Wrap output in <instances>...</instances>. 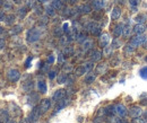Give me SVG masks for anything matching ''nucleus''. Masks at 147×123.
<instances>
[{"mask_svg":"<svg viewBox=\"0 0 147 123\" xmlns=\"http://www.w3.org/2000/svg\"><path fill=\"white\" fill-rule=\"evenodd\" d=\"M86 31L90 32L92 35H100V33H101V26L97 23L92 22V23H88L86 25Z\"/></svg>","mask_w":147,"mask_h":123,"instance_id":"obj_1","label":"nucleus"},{"mask_svg":"<svg viewBox=\"0 0 147 123\" xmlns=\"http://www.w3.org/2000/svg\"><path fill=\"white\" fill-rule=\"evenodd\" d=\"M40 36H41V33L37 31L36 28L30 30L27 32V42L28 43H34V42H36L37 40L40 38Z\"/></svg>","mask_w":147,"mask_h":123,"instance_id":"obj_2","label":"nucleus"},{"mask_svg":"<svg viewBox=\"0 0 147 123\" xmlns=\"http://www.w3.org/2000/svg\"><path fill=\"white\" fill-rule=\"evenodd\" d=\"M145 41H146V36L144 35V34H140V35L135 36V37L131 40L130 44H131L134 48H137V46H139V45L144 44V43H145Z\"/></svg>","mask_w":147,"mask_h":123,"instance_id":"obj_3","label":"nucleus"},{"mask_svg":"<svg viewBox=\"0 0 147 123\" xmlns=\"http://www.w3.org/2000/svg\"><path fill=\"white\" fill-rule=\"evenodd\" d=\"M7 77H8L9 81L16 83L20 78V73H19V71L17 69H10V70L8 71V73H7Z\"/></svg>","mask_w":147,"mask_h":123,"instance_id":"obj_4","label":"nucleus"},{"mask_svg":"<svg viewBox=\"0 0 147 123\" xmlns=\"http://www.w3.org/2000/svg\"><path fill=\"white\" fill-rule=\"evenodd\" d=\"M142 107L140 106H131L130 107V110H129V115L132 118V119H135V118H139L140 115H142Z\"/></svg>","mask_w":147,"mask_h":123,"instance_id":"obj_5","label":"nucleus"},{"mask_svg":"<svg viewBox=\"0 0 147 123\" xmlns=\"http://www.w3.org/2000/svg\"><path fill=\"white\" fill-rule=\"evenodd\" d=\"M109 42H110V36H109L108 33H103V34L100 35V37H98V44H100V46L105 48V46H108Z\"/></svg>","mask_w":147,"mask_h":123,"instance_id":"obj_6","label":"nucleus"},{"mask_svg":"<svg viewBox=\"0 0 147 123\" xmlns=\"http://www.w3.org/2000/svg\"><path fill=\"white\" fill-rule=\"evenodd\" d=\"M50 106H51V101H50V99H48V98H45V99H42V101H41V103H40L38 107H40V110H41L42 114H44L45 112H48V111H49Z\"/></svg>","mask_w":147,"mask_h":123,"instance_id":"obj_7","label":"nucleus"},{"mask_svg":"<svg viewBox=\"0 0 147 123\" xmlns=\"http://www.w3.org/2000/svg\"><path fill=\"white\" fill-rule=\"evenodd\" d=\"M115 113L120 116V118H125L128 114V111L126 108V106L122 104H117L115 105Z\"/></svg>","mask_w":147,"mask_h":123,"instance_id":"obj_8","label":"nucleus"},{"mask_svg":"<svg viewBox=\"0 0 147 123\" xmlns=\"http://www.w3.org/2000/svg\"><path fill=\"white\" fill-rule=\"evenodd\" d=\"M41 115H42V112H41L40 107H38V106H35V107L33 108V111L31 112V120H32V122H36L37 120L40 119Z\"/></svg>","mask_w":147,"mask_h":123,"instance_id":"obj_9","label":"nucleus"},{"mask_svg":"<svg viewBox=\"0 0 147 123\" xmlns=\"http://www.w3.org/2000/svg\"><path fill=\"white\" fill-rule=\"evenodd\" d=\"M90 58H91V60L93 62H97V61H100L102 59V52H100L97 50H92L90 52Z\"/></svg>","mask_w":147,"mask_h":123,"instance_id":"obj_10","label":"nucleus"},{"mask_svg":"<svg viewBox=\"0 0 147 123\" xmlns=\"http://www.w3.org/2000/svg\"><path fill=\"white\" fill-rule=\"evenodd\" d=\"M65 96H66V91H65L63 89H59V90L55 91V95H53V101L58 103V102H60L61 99H63Z\"/></svg>","mask_w":147,"mask_h":123,"instance_id":"obj_11","label":"nucleus"},{"mask_svg":"<svg viewBox=\"0 0 147 123\" xmlns=\"http://www.w3.org/2000/svg\"><path fill=\"white\" fill-rule=\"evenodd\" d=\"M123 24H117L114 27H113V36L114 37H119V36L122 34V31H123Z\"/></svg>","mask_w":147,"mask_h":123,"instance_id":"obj_12","label":"nucleus"},{"mask_svg":"<svg viewBox=\"0 0 147 123\" xmlns=\"http://www.w3.org/2000/svg\"><path fill=\"white\" fill-rule=\"evenodd\" d=\"M145 30H146V27L144 26V24H137V25L134 26V30H132V31H134L135 34L140 35V34H144Z\"/></svg>","mask_w":147,"mask_h":123,"instance_id":"obj_13","label":"nucleus"},{"mask_svg":"<svg viewBox=\"0 0 147 123\" xmlns=\"http://www.w3.org/2000/svg\"><path fill=\"white\" fill-rule=\"evenodd\" d=\"M77 10H78V13H80V14H90V13L92 11V8H91L90 5H82V6L78 7Z\"/></svg>","mask_w":147,"mask_h":123,"instance_id":"obj_14","label":"nucleus"},{"mask_svg":"<svg viewBox=\"0 0 147 123\" xmlns=\"http://www.w3.org/2000/svg\"><path fill=\"white\" fill-rule=\"evenodd\" d=\"M120 16H121V9L119 7H114L112 9V13H111V18L113 20H117L120 18Z\"/></svg>","mask_w":147,"mask_h":123,"instance_id":"obj_15","label":"nucleus"},{"mask_svg":"<svg viewBox=\"0 0 147 123\" xmlns=\"http://www.w3.org/2000/svg\"><path fill=\"white\" fill-rule=\"evenodd\" d=\"M104 1L103 0H93L92 2V6L93 8L95 9V10H100V9H102L103 7H104Z\"/></svg>","mask_w":147,"mask_h":123,"instance_id":"obj_16","label":"nucleus"},{"mask_svg":"<svg viewBox=\"0 0 147 123\" xmlns=\"http://www.w3.org/2000/svg\"><path fill=\"white\" fill-rule=\"evenodd\" d=\"M107 68H108L107 63H100V65L96 66L95 73H97V75H102V73H104V72L107 71Z\"/></svg>","mask_w":147,"mask_h":123,"instance_id":"obj_17","label":"nucleus"},{"mask_svg":"<svg viewBox=\"0 0 147 123\" xmlns=\"http://www.w3.org/2000/svg\"><path fill=\"white\" fill-rule=\"evenodd\" d=\"M92 46H93V41H91V40H86V41L83 43V50H84L85 52L92 50Z\"/></svg>","mask_w":147,"mask_h":123,"instance_id":"obj_18","label":"nucleus"},{"mask_svg":"<svg viewBox=\"0 0 147 123\" xmlns=\"http://www.w3.org/2000/svg\"><path fill=\"white\" fill-rule=\"evenodd\" d=\"M75 73H76V76H83L84 73H87V70H86L85 66H84V65H82V66H79L78 68H76Z\"/></svg>","mask_w":147,"mask_h":123,"instance_id":"obj_19","label":"nucleus"},{"mask_svg":"<svg viewBox=\"0 0 147 123\" xmlns=\"http://www.w3.org/2000/svg\"><path fill=\"white\" fill-rule=\"evenodd\" d=\"M51 6L55 8V10H60V9L63 8V5H62V1L61 0H53L52 3H51Z\"/></svg>","mask_w":147,"mask_h":123,"instance_id":"obj_20","label":"nucleus"},{"mask_svg":"<svg viewBox=\"0 0 147 123\" xmlns=\"http://www.w3.org/2000/svg\"><path fill=\"white\" fill-rule=\"evenodd\" d=\"M37 88H38V90H40L42 94L47 93V84H45L43 80H40V81L37 83Z\"/></svg>","mask_w":147,"mask_h":123,"instance_id":"obj_21","label":"nucleus"},{"mask_svg":"<svg viewBox=\"0 0 147 123\" xmlns=\"http://www.w3.org/2000/svg\"><path fill=\"white\" fill-rule=\"evenodd\" d=\"M134 31H132V28L130 27V26H123V31H122V34H123V36L125 37H130V35H131V33H132Z\"/></svg>","mask_w":147,"mask_h":123,"instance_id":"obj_22","label":"nucleus"},{"mask_svg":"<svg viewBox=\"0 0 147 123\" xmlns=\"http://www.w3.org/2000/svg\"><path fill=\"white\" fill-rule=\"evenodd\" d=\"M23 31V27L20 26V25H16V26H14L10 31H9V34H13V35H15V34H18Z\"/></svg>","mask_w":147,"mask_h":123,"instance_id":"obj_23","label":"nucleus"},{"mask_svg":"<svg viewBox=\"0 0 147 123\" xmlns=\"http://www.w3.org/2000/svg\"><path fill=\"white\" fill-rule=\"evenodd\" d=\"M5 22H6V24L7 25H13L14 23H15V16L14 15H7L6 16V19H5Z\"/></svg>","mask_w":147,"mask_h":123,"instance_id":"obj_24","label":"nucleus"},{"mask_svg":"<svg viewBox=\"0 0 147 123\" xmlns=\"http://www.w3.org/2000/svg\"><path fill=\"white\" fill-rule=\"evenodd\" d=\"M135 20H137V22H138V24H143V23H145V22L147 20V15H145V14L138 15L137 17L135 18Z\"/></svg>","mask_w":147,"mask_h":123,"instance_id":"obj_25","label":"nucleus"},{"mask_svg":"<svg viewBox=\"0 0 147 123\" xmlns=\"http://www.w3.org/2000/svg\"><path fill=\"white\" fill-rule=\"evenodd\" d=\"M95 75L94 73H88L87 76H86V78H85V83L86 84H92L94 83V80H95Z\"/></svg>","mask_w":147,"mask_h":123,"instance_id":"obj_26","label":"nucleus"},{"mask_svg":"<svg viewBox=\"0 0 147 123\" xmlns=\"http://www.w3.org/2000/svg\"><path fill=\"white\" fill-rule=\"evenodd\" d=\"M134 51H135V48H134L131 44H128V45H126V46H125V53H126L127 55L132 54Z\"/></svg>","mask_w":147,"mask_h":123,"instance_id":"obj_27","label":"nucleus"},{"mask_svg":"<svg viewBox=\"0 0 147 123\" xmlns=\"http://www.w3.org/2000/svg\"><path fill=\"white\" fill-rule=\"evenodd\" d=\"M76 40H77V42H79V43H84L87 38H86V35H85L84 33H80V34L77 35V38H76Z\"/></svg>","mask_w":147,"mask_h":123,"instance_id":"obj_28","label":"nucleus"},{"mask_svg":"<svg viewBox=\"0 0 147 123\" xmlns=\"http://www.w3.org/2000/svg\"><path fill=\"white\" fill-rule=\"evenodd\" d=\"M66 81H67V76L60 75V76L58 77V83H59V84H65Z\"/></svg>","mask_w":147,"mask_h":123,"instance_id":"obj_29","label":"nucleus"},{"mask_svg":"<svg viewBox=\"0 0 147 123\" xmlns=\"http://www.w3.org/2000/svg\"><path fill=\"white\" fill-rule=\"evenodd\" d=\"M140 77L143 78V79H147V67H144L142 70H140Z\"/></svg>","mask_w":147,"mask_h":123,"instance_id":"obj_30","label":"nucleus"},{"mask_svg":"<svg viewBox=\"0 0 147 123\" xmlns=\"http://www.w3.org/2000/svg\"><path fill=\"white\" fill-rule=\"evenodd\" d=\"M47 14L50 15V16H53V15H55V8H53L52 6L48 7V8H47Z\"/></svg>","mask_w":147,"mask_h":123,"instance_id":"obj_31","label":"nucleus"},{"mask_svg":"<svg viewBox=\"0 0 147 123\" xmlns=\"http://www.w3.org/2000/svg\"><path fill=\"white\" fill-rule=\"evenodd\" d=\"M19 16L22 18H24L25 17V15H26V13H27V10H26V8H20L19 9Z\"/></svg>","mask_w":147,"mask_h":123,"instance_id":"obj_32","label":"nucleus"},{"mask_svg":"<svg viewBox=\"0 0 147 123\" xmlns=\"http://www.w3.org/2000/svg\"><path fill=\"white\" fill-rule=\"evenodd\" d=\"M63 32H65L66 34H69V33H70V31H69V24H68V23H65V24H63Z\"/></svg>","mask_w":147,"mask_h":123,"instance_id":"obj_33","label":"nucleus"},{"mask_svg":"<svg viewBox=\"0 0 147 123\" xmlns=\"http://www.w3.org/2000/svg\"><path fill=\"white\" fill-rule=\"evenodd\" d=\"M131 123H145V120H143V119H140V118H135Z\"/></svg>","mask_w":147,"mask_h":123,"instance_id":"obj_34","label":"nucleus"},{"mask_svg":"<svg viewBox=\"0 0 147 123\" xmlns=\"http://www.w3.org/2000/svg\"><path fill=\"white\" fill-rule=\"evenodd\" d=\"M112 45H113L112 48H115V49H117V48H119V46L121 45V43H120V42H119L118 40H114V41H113V44H112Z\"/></svg>","mask_w":147,"mask_h":123,"instance_id":"obj_35","label":"nucleus"},{"mask_svg":"<svg viewBox=\"0 0 147 123\" xmlns=\"http://www.w3.org/2000/svg\"><path fill=\"white\" fill-rule=\"evenodd\" d=\"M32 56H30V58H27V60H26V62H25V67L26 68H30V66H31V61H32Z\"/></svg>","mask_w":147,"mask_h":123,"instance_id":"obj_36","label":"nucleus"},{"mask_svg":"<svg viewBox=\"0 0 147 123\" xmlns=\"http://www.w3.org/2000/svg\"><path fill=\"white\" fill-rule=\"evenodd\" d=\"M111 51H112V48H109V46H105L104 48V54L105 55H109L111 53Z\"/></svg>","mask_w":147,"mask_h":123,"instance_id":"obj_37","label":"nucleus"},{"mask_svg":"<svg viewBox=\"0 0 147 123\" xmlns=\"http://www.w3.org/2000/svg\"><path fill=\"white\" fill-rule=\"evenodd\" d=\"M53 62H55V56H53V55H50V56L48 58V63H49V65H52Z\"/></svg>","mask_w":147,"mask_h":123,"instance_id":"obj_38","label":"nucleus"},{"mask_svg":"<svg viewBox=\"0 0 147 123\" xmlns=\"http://www.w3.org/2000/svg\"><path fill=\"white\" fill-rule=\"evenodd\" d=\"M3 9H11V5H10V3H8L7 1H6V2H3Z\"/></svg>","mask_w":147,"mask_h":123,"instance_id":"obj_39","label":"nucleus"},{"mask_svg":"<svg viewBox=\"0 0 147 123\" xmlns=\"http://www.w3.org/2000/svg\"><path fill=\"white\" fill-rule=\"evenodd\" d=\"M5 45H6L5 40H3V38H0V50H1V49H3V48H5Z\"/></svg>","mask_w":147,"mask_h":123,"instance_id":"obj_40","label":"nucleus"},{"mask_svg":"<svg viewBox=\"0 0 147 123\" xmlns=\"http://www.w3.org/2000/svg\"><path fill=\"white\" fill-rule=\"evenodd\" d=\"M73 53V49L71 48H66L65 49V54H71Z\"/></svg>","mask_w":147,"mask_h":123,"instance_id":"obj_41","label":"nucleus"},{"mask_svg":"<svg viewBox=\"0 0 147 123\" xmlns=\"http://www.w3.org/2000/svg\"><path fill=\"white\" fill-rule=\"evenodd\" d=\"M129 2H130V5L134 6V7L138 5V0H129Z\"/></svg>","mask_w":147,"mask_h":123,"instance_id":"obj_42","label":"nucleus"},{"mask_svg":"<svg viewBox=\"0 0 147 123\" xmlns=\"http://www.w3.org/2000/svg\"><path fill=\"white\" fill-rule=\"evenodd\" d=\"M19 123H32V122H31V120H30V119L25 118V119H22V120H20V122H19Z\"/></svg>","mask_w":147,"mask_h":123,"instance_id":"obj_43","label":"nucleus"},{"mask_svg":"<svg viewBox=\"0 0 147 123\" xmlns=\"http://www.w3.org/2000/svg\"><path fill=\"white\" fill-rule=\"evenodd\" d=\"M55 77V71H50V72H49V78H50V79H53Z\"/></svg>","mask_w":147,"mask_h":123,"instance_id":"obj_44","label":"nucleus"},{"mask_svg":"<svg viewBox=\"0 0 147 123\" xmlns=\"http://www.w3.org/2000/svg\"><path fill=\"white\" fill-rule=\"evenodd\" d=\"M3 19H6V15L3 11H0V20H3Z\"/></svg>","mask_w":147,"mask_h":123,"instance_id":"obj_45","label":"nucleus"},{"mask_svg":"<svg viewBox=\"0 0 147 123\" xmlns=\"http://www.w3.org/2000/svg\"><path fill=\"white\" fill-rule=\"evenodd\" d=\"M71 69H73V67H71V66H69V67L65 66V67H63V70L65 71H71Z\"/></svg>","mask_w":147,"mask_h":123,"instance_id":"obj_46","label":"nucleus"},{"mask_svg":"<svg viewBox=\"0 0 147 123\" xmlns=\"http://www.w3.org/2000/svg\"><path fill=\"white\" fill-rule=\"evenodd\" d=\"M59 63H62L63 62V56H62V54H59Z\"/></svg>","mask_w":147,"mask_h":123,"instance_id":"obj_47","label":"nucleus"},{"mask_svg":"<svg viewBox=\"0 0 147 123\" xmlns=\"http://www.w3.org/2000/svg\"><path fill=\"white\" fill-rule=\"evenodd\" d=\"M140 103H142V105H147V99H143V102L140 101Z\"/></svg>","mask_w":147,"mask_h":123,"instance_id":"obj_48","label":"nucleus"},{"mask_svg":"<svg viewBox=\"0 0 147 123\" xmlns=\"http://www.w3.org/2000/svg\"><path fill=\"white\" fill-rule=\"evenodd\" d=\"M37 1H38L40 3H44V2H47L48 0H37Z\"/></svg>","mask_w":147,"mask_h":123,"instance_id":"obj_49","label":"nucleus"},{"mask_svg":"<svg viewBox=\"0 0 147 123\" xmlns=\"http://www.w3.org/2000/svg\"><path fill=\"white\" fill-rule=\"evenodd\" d=\"M22 1H23V0H14V2H15V3H20Z\"/></svg>","mask_w":147,"mask_h":123,"instance_id":"obj_50","label":"nucleus"},{"mask_svg":"<svg viewBox=\"0 0 147 123\" xmlns=\"http://www.w3.org/2000/svg\"><path fill=\"white\" fill-rule=\"evenodd\" d=\"M144 119H145V120L147 121V111L145 112V114H144Z\"/></svg>","mask_w":147,"mask_h":123,"instance_id":"obj_51","label":"nucleus"},{"mask_svg":"<svg viewBox=\"0 0 147 123\" xmlns=\"http://www.w3.org/2000/svg\"><path fill=\"white\" fill-rule=\"evenodd\" d=\"M2 33H3V28L0 26V34H2Z\"/></svg>","mask_w":147,"mask_h":123,"instance_id":"obj_52","label":"nucleus"},{"mask_svg":"<svg viewBox=\"0 0 147 123\" xmlns=\"http://www.w3.org/2000/svg\"><path fill=\"white\" fill-rule=\"evenodd\" d=\"M144 48H145V49H147V40L145 41V43H144Z\"/></svg>","mask_w":147,"mask_h":123,"instance_id":"obj_53","label":"nucleus"},{"mask_svg":"<svg viewBox=\"0 0 147 123\" xmlns=\"http://www.w3.org/2000/svg\"><path fill=\"white\" fill-rule=\"evenodd\" d=\"M69 1H70V2H71V3H75V2H76V1H77V0H69Z\"/></svg>","mask_w":147,"mask_h":123,"instance_id":"obj_54","label":"nucleus"},{"mask_svg":"<svg viewBox=\"0 0 147 123\" xmlns=\"http://www.w3.org/2000/svg\"><path fill=\"white\" fill-rule=\"evenodd\" d=\"M1 5H3V0H0V6Z\"/></svg>","mask_w":147,"mask_h":123,"instance_id":"obj_55","label":"nucleus"},{"mask_svg":"<svg viewBox=\"0 0 147 123\" xmlns=\"http://www.w3.org/2000/svg\"><path fill=\"white\" fill-rule=\"evenodd\" d=\"M7 123H15V122H7Z\"/></svg>","mask_w":147,"mask_h":123,"instance_id":"obj_56","label":"nucleus"},{"mask_svg":"<svg viewBox=\"0 0 147 123\" xmlns=\"http://www.w3.org/2000/svg\"><path fill=\"white\" fill-rule=\"evenodd\" d=\"M145 60H146V62H147V56H146V59H145Z\"/></svg>","mask_w":147,"mask_h":123,"instance_id":"obj_57","label":"nucleus"}]
</instances>
